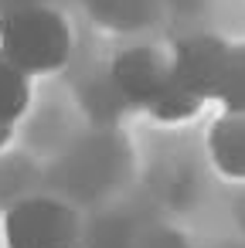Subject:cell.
Returning <instances> with one entry per match:
<instances>
[{"instance_id":"2","label":"cell","mask_w":245,"mask_h":248,"mask_svg":"<svg viewBox=\"0 0 245 248\" xmlns=\"http://www.w3.org/2000/svg\"><path fill=\"white\" fill-rule=\"evenodd\" d=\"M4 241L7 248H79L82 231L65 201L24 197L4 217Z\"/></svg>"},{"instance_id":"8","label":"cell","mask_w":245,"mask_h":248,"mask_svg":"<svg viewBox=\"0 0 245 248\" xmlns=\"http://www.w3.org/2000/svg\"><path fill=\"white\" fill-rule=\"evenodd\" d=\"M99 24L109 28H140L153 14V0H89Z\"/></svg>"},{"instance_id":"3","label":"cell","mask_w":245,"mask_h":248,"mask_svg":"<svg viewBox=\"0 0 245 248\" xmlns=\"http://www.w3.org/2000/svg\"><path fill=\"white\" fill-rule=\"evenodd\" d=\"M225 55H228V45L221 38H211V34L180 38L170 51V75L191 95H197L201 102H211L221 78Z\"/></svg>"},{"instance_id":"5","label":"cell","mask_w":245,"mask_h":248,"mask_svg":"<svg viewBox=\"0 0 245 248\" xmlns=\"http://www.w3.org/2000/svg\"><path fill=\"white\" fill-rule=\"evenodd\" d=\"M211 163L231 177L245 180V112H221L208 133Z\"/></svg>"},{"instance_id":"9","label":"cell","mask_w":245,"mask_h":248,"mask_svg":"<svg viewBox=\"0 0 245 248\" xmlns=\"http://www.w3.org/2000/svg\"><path fill=\"white\" fill-rule=\"evenodd\" d=\"M11 129H14V126H0V150L7 146V140H11Z\"/></svg>"},{"instance_id":"4","label":"cell","mask_w":245,"mask_h":248,"mask_svg":"<svg viewBox=\"0 0 245 248\" xmlns=\"http://www.w3.org/2000/svg\"><path fill=\"white\" fill-rule=\"evenodd\" d=\"M109 75H113V85H116L119 99L147 109L170 75V58L157 55L153 48H130L113 62Z\"/></svg>"},{"instance_id":"7","label":"cell","mask_w":245,"mask_h":248,"mask_svg":"<svg viewBox=\"0 0 245 248\" xmlns=\"http://www.w3.org/2000/svg\"><path fill=\"white\" fill-rule=\"evenodd\" d=\"M214 102H221L225 112H245V45H228Z\"/></svg>"},{"instance_id":"6","label":"cell","mask_w":245,"mask_h":248,"mask_svg":"<svg viewBox=\"0 0 245 248\" xmlns=\"http://www.w3.org/2000/svg\"><path fill=\"white\" fill-rule=\"evenodd\" d=\"M31 106V82L0 55V126H14Z\"/></svg>"},{"instance_id":"1","label":"cell","mask_w":245,"mask_h":248,"mask_svg":"<svg viewBox=\"0 0 245 248\" xmlns=\"http://www.w3.org/2000/svg\"><path fill=\"white\" fill-rule=\"evenodd\" d=\"M0 55L28 78L58 72L72 55L68 21L41 4H17L0 14Z\"/></svg>"}]
</instances>
